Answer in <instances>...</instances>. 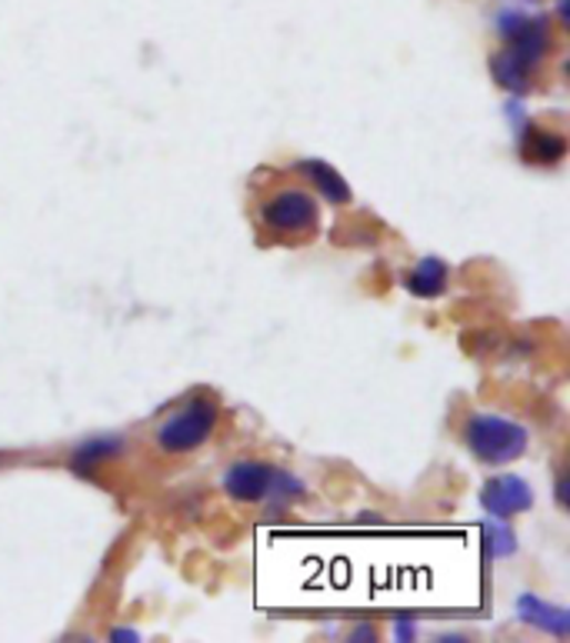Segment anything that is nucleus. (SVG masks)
Instances as JSON below:
<instances>
[{"instance_id":"1","label":"nucleus","mask_w":570,"mask_h":643,"mask_svg":"<svg viewBox=\"0 0 570 643\" xmlns=\"http://www.w3.org/2000/svg\"><path fill=\"white\" fill-rule=\"evenodd\" d=\"M464 440L470 453L484 463H510L527 450V430L517 420L497 417V414H477L464 427Z\"/></svg>"},{"instance_id":"2","label":"nucleus","mask_w":570,"mask_h":643,"mask_svg":"<svg viewBox=\"0 0 570 643\" xmlns=\"http://www.w3.org/2000/svg\"><path fill=\"white\" fill-rule=\"evenodd\" d=\"M217 420L221 410L214 400H191L184 410H177L157 427V443L164 453H187L214 433Z\"/></svg>"},{"instance_id":"3","label":"nucleus","mask_w":570,"mask_h":643,"mask_svg":"<svg viewBox=\"0 0 570 643\" xmlns=\"http://www.w3.org/2000/svg\"><path fill=\"white\" fill-rule=\"evenodd\" d=\"M317 201L304 191H281L261 204V221L274 234L287 237H307L317 231Z\"/></svg>"},{"instance_id":"4","label":"nucleus","mask_w":570,"mask_h":643,"mask_svg":"<svg viewBox=\"0 0 570 643\" xmlns=\"http://www.w3.org/2000/svg\"><path fill=\"white\" fill-rule=\"evenodd\" d=\"M480 503H484V510H487L490 517L507 520V517L523 513V510L533 507V490H530V483H527L523 477L507 473V477H493V480L480 490Z\"/></svg>"},{"instance_id":"5","label":"nucleus","mask_w":570,"mask_h":643,"mask_svg":"<svg viewBox=\"0 0 570 643\" xmlns=\"http://www.w3.org/2000/svg\"><path fill=\"white\" fill-rule=\"evenodd\" d=\"M274 477L277 470L267 467V463H254V460H244V463H234L224 477V490L241 500V503H257L264 497H271V487H274Z\"/></svg>"},{"instance_id":"6","label":"nucleus","mask_w":570,"mask_h":643,"mask_svg":"<svg viewBox=\"0 0 570 643\" xmlns=\"http://www.w3.org/2000/svg\"><path fill=\"white\" fill-rule=\"evenodd\" d=\"M517 613H520L523 623H530V626H537L543 633H553V636H567L570 633V613L563 606H553V603L533 596V593H523L517 600Z\"/></svg>"},{"instance_id":"7","label":"nucleus","mask_w":570,"mask_h":643,"mask_svg":"<svg viewBox=\"0 0 570 643\" xmlns=\"http://www.w3.org/2000/svg\"><path fill=\"white\" fill-rule=\"evenodd\" d=\"M520 154L530 164H557L567 154V141L557 131H547V127H523Z\"/></svg>"},{"instance_id":"8","label":"nucleus","mask_w":570,"mask_h":643,"mask_svg":"<svg viewBox=\"0 0 570 643\" xmlns=\"http://www.w3.org/2000/svg\"><path fill=\"white\" fill-rule=\"evenodd\" d=\"M301 174L330 201V204H347L350 201V187L347 181L327 164V161H301Z\"/></svg>"},{"instance_id":"9","label":"nucleus","mask_w":570,"mask_h":643,"mask_svg":"<svg viewBox=\"0 0 570 643\" xmlns=\"http://www.w3.org/2000/svg\"><path fill=\"white\" fill-rule=\"evenodd\" d=\"M404 287L417 297H437L447 287V264L437 257H424L404 280Z\"/></svg>"},{"instance_id":"10","label":"nucleus","mask_w":570,"mask_h":643,"mask_svg":"<svg viewBox=\"0 0 570 643\" xmlns=\"http://www.w3.org/2000/svg\"><path fill=\"white\" fill-rule=\"evenodd\" d=\"M121 450H124V440H118V437H98V440H88V443H81V447L74 450L71 467H74L78 473H91L101 460H111V457L121 453Z\"/></svg>"},{"instance_id":"11","label":"nucleus","mask_w":570,"mask_h":643,"mask_svg":"<svg viewBox=\"0 0 570 643\" xmlns=\"http://www.w3.org/2000/svg\"><path fill=\"white\" fill-rule=\"evenodd\" d=\"M490 71H493V78L500 81V88H507V91H513V94H523V91H527L530 68H523L510 51H500V54L490 61Z\"/></svg>"},{"instance_id":"12","label":"nucleus","mask_w":570,"mask_h":643,"mask_svg":"<svg viewBox=\"0 0 570 643\" xmlns=\"http://www.w3.org/2000/svg\"><path fill=\"white\" fill-rule=\"evenodd\" d=\"M484 530H487V550H490V557H510L517 550V537L500 520L497 523H487Z\"/></svg>"},{"instance_id":"13","label":"nucleus","mask_w":570,"mask_h":643,"mask_svg":"<svg viewBox=\"0 0 570 643\" xmlns=\"http://www.w3.org/2000/svg\"><path fill=\"white\" fill-rule=\"evenodd\" d=\"M414 633H417L414 620H397V623H394V636H397V640H414Z\"/></svg>"},{"instance_id":"14","label":"nucleus","mask_w":570,"mask_h":643,"mask_svg":"<svg viewBox=\"0 0 570 643\" xmlns=\"http://www.w3.org/2000/svg\"><path fill=\"white\" fill-rule=\"evenodd\" d=\"M350 636H354V640H377V630H374L370 623H360V626H354Z\"/></svg>"},{"instance_id":"15","label":"nucleus","mask_w":570,"mask_h":643,"mask_svg":"<svg viewBox=\"0 0 570 643\" xmlns=\"http://www.w3.org/2000/svg\"><path fill=\"white\" fill-rule=\"evenodd\" d=\"M111 636H114V640H138V633H134V630H114Z\"/></svg>"}]
</instances>
